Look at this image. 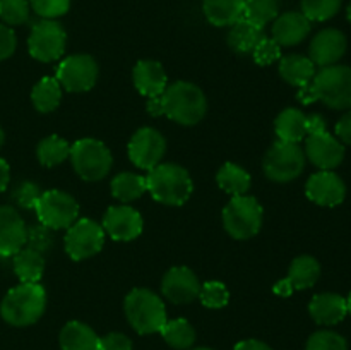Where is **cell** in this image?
<instances>
[{"label": "cell", "mask_w": 351, "mask_h": 350, "mask_svg": "<svg viewBox=\"0 0 351 350\" xmlns=\"http://www.w3.org/2000/svg\"><path fill=\"white\" fill-rule=\"evenodd\" d=\"M305 350H348V343L339 333L321 329V331L312 333L307 340Z\"/></svg>", "instance_id": "obj_39"}, {"label": "cell", "mask_w": 351, "mask_h": 350, "mask_svg": "<svg viewBox=\"0 0 351 350\" xmlns=\"http://www.w3.org/2000/svg\"><path fill=\"white\" fill-rule=\"evenodd\" d=\"M40 196H41L40 185L34 184V182L31 180L21 182L19 185H16V189H14L12 192L14 201H16L21 208H26V209H34Z\"/></svg>", "instance_id": "obj_42"}, {"label": "cell", "mask_w": 351, "mask_h": 350, "mask_svg": "<svg viewBox=\"0 0 351 350\" xmlns=\"http://www.w3.org/2000/svg\"><path fill=\"white\" fill-rule=\"evenodd\" d=\"M103 230L119 242H130L143 232V216L132 206H110L103 216Z\"/></svg>", "instance_id": "obj_15"}, {"label": "cell", "mask_w": 351, "mask_h": 350, "mask_svg": "<svg viewBox=\"0 0 351 350\" xmlns=\"http://www.w3.org/2000/svg\"><path fill=\"white\" fill-rule=\"evenodd\" d=\"M10 180V167L3 158H0V192L5 191L9 187Z\"/></svg>", "instance_id": "obj_49"}, {"label": "cell", "mask_w": 351, "mask_h": 350, "mask_svg": "<svg viewBox=\"0 0 351 350\" xmlns=\"http://www.w3.org/2000/svg\"><path fill=\"white\" fill-rule=\"evenodd\" d=\"M274 132L280 141L298 144L307 137V115L298 108H285L274 120Z\"/></svg>", "instance_id": "obj_25"}, {"label": "cell", "mask_w": 351, "mask_h": 350, "mask_svg": "<svg viewBox=\"0 0 351 350\" xmlns=\"http://www.w3.org/2000/svg\"><path fill=\"white\" fill-rule=\"evenodd\" d=\"M17 38L12 27L7 24H0V62L9 58L16 51Z\"/></svg>", "instance_id": "obj_45"}, {"label": "cell", "mask_w": 351, "mask_h": 350, "mask_svg": "<svg viewBox=\"0 0 351 350\" xmlns=\"http://www.w3.org/2000/svg\"><path fill=\"white\" fill-rule=\"evenodd\" d=\"M305 160L307 158H305L304 150L298 144L278 139L264 156V174L273 182H280V184L291 182L300 177L305 168Z\"/></svg>", "instance_id": "obj_8"}, {"label": "cell", "mask_w": 351, "mask_h": 350, "mask_svg": "<svg viewBox=\"0 0 351 350\" xmlns=\"http://www.w3.org/2000/svg\"><path fill=\"white\" fill-rule=\"evenodd\" d=\"M263 220V206L252 196H235L223 209V226L237 240H247L257 235Z\"/></svg>", "instance_id": "obj_6"}, {"label": "cell", "mask_w": 351, "mask_h": 350, "mask_svg": "<svg viewBox=\"0 0 351 350\" xmlns=\"http://www.w3.org/2000/svg\"><path fill=\"white\" fill-rule=\"evenodd\" d=\"M160 333L165 342L175 350H189L195 342V329L184 318L167 321Z\"/></svg>", "instance_id": "obj_34"}, {"label": "cell", "mask_w": 351, "mask_h": 350, "mask_svg": "<svg viewBox=\"0 0 351 350\" xmlns=\"http://www.w3.org/2000/svg\"><path fill=\"white\" fill-rule=\"evenodd\" d=\"M336 136L343 144H350L351 146V108L336 124Z\"/></svg>", "instance_id": "obj_46"}, {"label": "cell", "mask_w": 351, "mask_h": 350, "mask_svg": "<svg viewBox=\"0 0 351 350\" xmlns=\"http://www.w3.org/2000/svg\"><path fill=\"white\" fill-rule=\"evenodd\" d=\"M266 36L264 34V27L256 26V24L249 23L242 17L240 21H237L235 24L230 26L228 31V45L233 51L240 55H245V54H252L254 48L257 47L263 38Z\"/></svg>", "instance_id": "obj_27"}, {"label": "cell", "mask_w": 351, "mask_h": 350, "mask_svg": "<svg viewBox=\"0 0 351 350\" xmlns=\"http://www.w3.org/2000/svg\"><path fill=\"white\" fill-rule=\"evenodd\" d=\"M304 153L305 158L321 170H335L345 158V144L338 137L329 134L328 130L319 134H308L305 139Z\"/></svg>", "instance_id": "obj_14"}, {"label": "cell", "mask_w": 351, "mask_h": 350, "mask_svg": "<svg viewBox=\"0 0 351 350\" xmlns=\"http://www.w3.org/2000/svg\"><path fill=\"white\" fill-rule=\"evenodd\" d=\"M319 277H321V264H319V261L315 257L304 254V256H298L291 261L288 277L285 280L290 283V287L295 292L314 287Z\"/></svg>", "instance_id": "obj_28"}, {"label": "cell", "mask_w": 351, "mask_h": 350, "mask_svg": "<svg viewBox=\"0 0 351 350\" xmlns=\"http://www.w3.org/2000/svg\"><path fill=\"white\" fill-rule=\"evenodd\" d=\"M305 194L312 202L319 206H338L346 198V185L339 175L332 170L315 172L305 184Z\"/></svg>", "instance_id": "obj_16"}, {"label": "cell", "mask_w": 351, "mask_h": 350, "mask_svg": "<svg viewBox=\"0 0 351 350\" xmlns=\"http://www.w3.org/2000/svg\"><path fill=\"white\" fill-rule=\"evenodd\" d=\"M197 299L208 309H223L230 302V290L223 281L209 280L201 285Z\"/></svg>", "instance_id": "obj_37"}, {"label": "cell", "mask_w": 351, "mask_h": 350, "mask_svg": "<svg viewBox=\"0 0 351 350\" xmlns=\"http://www.w3.org/2000/svg\"><path fill=\"white\" fill-rule=\"evenodd\" d=\"M123 311L129 325L139 335L160 333L167 319V309L158 294L147 288H134L123 301Z\"/></svg>", "instance_id": "obj_4"}, {"label": "cell", "mask_w": 351, "mask_h": 350, "mask_svg": "<svg viewBox=\"0 0 351 350\" xmlns=\"http://www.w3.org/2000/svg\"><path fill=\"white\" fill-rule=\"evenodd\" d=\"M308 312L317 325L332 326L346 318L348 305H346V299L343 295L324 292V294L314 295L308 304Z\"/></svg>", "instance_id": "obj_22"}, {"label": "cell", "mask_w": 351, "mask_h": 350, "mask_svg": "<svg viewBox=\"0 0 351 350\" xmlns=\"http://www.w3.org/2000/svg\"><path fill=\"white\" fill-rule=\"evenodd\" d=\"M233 350H273L271 349L267 343L261 342V340H243V342H239L235 347H233Z\"/></svg>", "instance_id": "obj_48"}, {"label": "cell", "mask_w": 351, "mask_h": 350, "mask_svg": "<svg viewBox=\"0 0 351 350\" xmlns=\"http://www.w3.org/2000/svg\"><path fill=\"white\" fill-rule=\"evenodd\" d=\"M216 182H218L221 191L233 196V198L247 194V191L252 185V178H250L249 172L240 167V165L232 163V161H226L225 165H221V168L216 174Z\"/></svg>", "instance_id": "obj_30"}, {"label": "cell", "mask_w": 351, "mask_h": 350, "mask_svg": "<svg viewBox=\"0 0 351 350\" xmlns=\"http://www.w3.org/2000/svg\"><path fill=\"white\" fill-rule=\"evenodd\" d=\"M129 158L136 167L149 172L161 163L167 153V139L153 127H141L129 141Z\"/></svg>", "instance_id": "obj_13"}, {"label": "cell", "mask_w": 351, "mask_h": 350, "mask_svg": "<svg viewBox=\"0 0 351 350\" xmlns=\"http://www.w3.org/2000/svg\"><path fill=\"white\" fill-rule=\"evenodd\" d=\"M346 305H348V314H351V292H350L348 299H346Z\"/></svg>", "instance_id": "obj_52"}, {"label": "cell", "mask_w": 351, "mask_h": 350, "mask_svg": "<svg viewBox=\"0 0 351 350\" xmlns=\"http://www.w3.org/2000/svg\"><path fill=\"white\" fill-rule=\"evenodd\" d=\"M146 108H147V112H149L153 117L165 115L163 102H161V95L160 96H154V98H149V102H147Z\"/></svg>", "instance_id": "obj_50"}, {"label": "cell", "mask_w": 351, "mask_h": 350, "mask_svg": "<svg viewBox=\"0 0 351 350\" xmlns=\"http://www.w3.org/2000/svg\"><path fill=\"white\" fill-rule=\"evenodd\" d=\"M41 225L50 230L69 229L79 218V202L69 192L51 189L41 192L34 206Z\"/></svg>", "instance_id": "obj_9"}, {"label": "cell", "mask_w": 351, "mask_h": 350, "mask_svg": "<svg viewBox=\"0 0 351 350\" xmlns=\"http://www.w3.org/2000/svg\"><path fill=\"white\" fill-rule=\"evenodd\" d=\"M31 102H33L34 108L41 113H50L57 110L62 102L60 82L50 75L41 78L31 91Z\"/></svg>", "instance_id": "obj_31"}, {"label": "cell", "mask_w": 351, "mask_h": 350, "mask_svg": "<svg viewBox=\"0 0 351 350\" xmlns=\"http://www.w3.org/2000/svg\"><path fill=\"white\" fill-rule=\"evenodd\" d=\"M36 156L43 167H57L71 156V144L62 139L60 136L51 134V136L40 141L36 148Z\"/></svg>", "instance_id": "obj_33"}, {"label": "cell", "mask_w": 351, "mask_h": 350, "mask_svg": "<svg viewBox=\"0 0 351 350\" xmlns=\"http://www.w3.org/2000/svg\"><path fill=\"white\" fill-rule=\"evenodd\" d=\"M3 141H5V134H3V129H2V127H0V148H2Z\"/></svg>", "instance_id": "obj_51"}, {"label": "cell", "mask_w": 351, "mask_h": 350, "mask_svg": "<svg viewBox=\"0 0 351 350\" xmlns=\"http://www.w3.org/2000/svg\"><path fill=\"white\" fill-rule=\"evenodd\" d=\"M314 102H322L335 110L351 108V67L350 65H328L315 72L308 82Z\"/></svg>", "instance_id": "obj_5"}, {"label": "cell", "mask_w": 351, "mask_h": 350, "mask_svg": "<svg viewBox=\"0 0 351 350\" xmlns=\"http://www.w3.org/2000/svg\"><path fill=\"white\" fill-rule=\"evenodd\" d=\"M99 350H132V340L123 333H108L99 338Z\"/></svg>", "instance_id": "obj_44"}, {"label": "cell", "mask_w": 351, "mask_h": 350, "mask_svg": "<svg viewBox=\"0 0 351 350\" xmlns=\"http://www.w3.org/2000/svg\"><path fill=\"white\" fill-rule=\"evenodd\" d=\"M71 161L75 174L88 182H96L110 174L113 156L108 148L98 139L84 137L71 146Z\"/></svg>", "instance_id": "obj_7"}, {"label": "cell", "mask_w": 351, "mask_h": 350, "mask_svg": "<svg viewBox=\"0 0 351 350\" xmlns=\"http://www.w3.org/2000/svg\"><path fill=\"white\" fill-rule=\"evenodd\" d=\"M31 7L27 0H0V19L7 26H21L29 19Z\"/></svg>", "instance_id": "obj_38"}, {"label": "cell", "mask_w": 351, "mask_h": 350, "mask_svg": "<svg viewBox=\"0 0 351 350\" xmlns=\"http://www.w3.org/2000/svg\"><path fill=\"white\" fill-rule=\"evenodd\" d=\"M51 235H50V229H47L45 225H34L27 230V239L26 244L27 247L31 249L38 250V253H45V250L50 249L51 246Z\"/></svg>", "instance_id": "obj_43"}, {"label": "cell", "mask_w": 351, "mask_h": 350, "mask_svg": "<svg viewBox=\"0 0 351 350\" xmlns=\"http://www.w3.org/2000/svg\"><path fill=\"white\" fill-rule=\"evenodd\" d=\"M302 14L308 21H328L335 17L341 9V0H302Z\"/></svg>", "instance_id": "obj_36"}, {"label": "cell", "mask_w": 351, "mask_h": 350, "mask_svg": "<svg viewBox=\"0 0 351 350\" xmlns=\"http://www.w3.org/2000/svg\"><path fill=\"white\" fill-rule=\"evenodd\" d=\"M311 30V21L304 14L290 10V12L280 14L273 21V30H271L273 36L271 38L280 47H295V45L302 43L308 36Z\"/></svg>", "instance_id": "obj_20"}, {"label": "cell", "mask_w": 351, "mask_h": 350, "mask_svg": "<svg viewBox=\"0 0 351 350\" xmlns=\"http://www.w3.org/2000/svg\"><path fill=\"white\" fill-rule=\"evenodd\" d=\"M27 229L12 206H0V256L12 257L26 246Z\"/></svg>", "instance_id": "obj_19"}, {"label": "cell", "mask_w": 351, "mask_h": 350, "mask_svg": "<svg viewBox=\"0 0 351 350\" xmlns=\"http://www.w3.org/2000/svg\"><path fill=\"white\" fill-rule=\"evenodd\" d=\"M99 75L98 64L91 55L79 54L65 57L57 67V79L69 93H86L93 89Z\"/></svg>", "instance_id": "obj_12"}, {"label": "cell", "mask_w": 351, "mask_h": 350, "mask_svg": "<svg viewBox=\"0 0 351 350\" xmlns=\"http://www.w3.org/2000/svg\"><path fill=\"white\" fill-rule=\"evenodd\" d=\"M191 350H213V349H208V347H199V349H191Z\"/></svg>", "instance_id": "obj_54"}, {"label": "cell", "mask_w": 351, "mask_h": 350, "mask_svg": "<svg viewBox=\"0 0 351 350\" xmlns=\"http://www.w3.org/2000/svg\"><path fill=\"white\" fill-rule=\"evenodd\" d=\"M47 309V292L40 283H21L10 288L0 304V316L12 326L34 325Z\"/></svg>", "instance_id": "obj_3"}, {"label": "cell", "mask_w": 351, "mask_h": 350, "mask_svg": "<svg viewBox=\"0 0 351 350\" xmlns=\"http://www.w3.org/2000/svg\"><path fill=\"white\" fill-rule=\"evenodd\" d=\"M346 16H348V21H350V24H351V2H350V5H348V10H346Z\"/></svg>", "instance_id": "obj_53"}, {"label": "cell", "mask_w": 351, "mask_h": 350, "mask_svg": "<svg viewBox=\"0 0 351 350\" xmlns=\"http://www.w3.org/2000/svg\"><path fill=\"white\" fill-rule=\"evenodd\" d=\"M280 16V0H245L243 3V19L266 27Z\"/></svg>", "instance_id": "obj_35"}, {"label": "cell", "mask_w": 351, "mask_h": 350, "mask_svg": "<svg viewBox=\"0 0 351 350\" xmlns=\"http://www.w3.org/2000/svg\"><path fill=\"white\" fill-rule=\"evenodd\" d=\"M252 58L257 65H271L281 58V47L273 40V38L264 36L254 48Z\"/></svg>", "instance_id": "obj_41"}, {"label": "cell", "mask_w": 351, "mask_h": 350, "mask_svg": "<svg viewBox=\"0 0 351 350\" xmlns=\"http://www.w3.org/2000/svg\"><path fill=\"white\" fill-rule=\"evenodd\" d=\"M12 266L21 283H40L45 271V259L38 250L23 247L19 253L12 256Z\"/></svg>", "instance_id": "obj_29"}, {"label": "cell", "mask_w": 351, "mask_h": 350, "mask_svg": "<svg viewBox=\"0 0 351 350\" xmlns=\"http://www.w3.org/2000/svg\"><path fill=\"white\" fill-rule=\"evenodd\" d=\"M165 115L180 126H195L208 112V100L197 84L177 81L168 84L161 95Z\"/></svg>", "instance_id": "obj_1"}, {"label": "cell", "mask_w": 351, "mask_h": 350, "mask_svg": "<svg viewBox=\"0 0 351 350\" xmlns=\"http://www.w3.org/2000/svg\"><path fill=\"white\" fill-rule=\"evenodd\" d=\"M346 47H348V41L345 34L335 27H328V30L319 31L312 38L311 47H308V58L319 67L335 65L345 55Z\"/></svg>", "instance_id": "obj_18"}, {"label": "cell", "mask_w": 351, "mask_h": 350, "mask_svg": "<svg viewBox=\"0 0 351 350\" xmlns=\"http://www.w3.org/2000/svg\"><path fill=\"white\" fill-rule=\"evenodd\" d=\"M62 350H99V336L81 321H69L58 336Z\"/></svg>", "instance_id": "obj_24"}, {"label": "cell", "mask_w": 351, "mask_h": 350, "mask_svg": "<svg viewBox=\"0 0 351 350\" xmlns=\"http://www.w3.org/2000/svg\"><path fill=\"white\" fill-rule=\"evenodd\" d=\"M67 33L55 19H41L31 27L27 38V50L31 57L40 62H53L64 55Z\"/></svg>", "instance_id": "obj_10"}, {"label": "cell", "mask_w": 351, "mask_h": 350, "mask_svg": "<svg viewBox=\"0 0 351 350\" xmlns=\"http://www.w3.org/2000/svg\"><path fill=\"white\" fill-rule=\"evenodd\" d=\"M134 86L137 91L147 98L163 95L168 86L167 72L158 60H139L132 71Z\"/></svg>", "instance_id": "obj_21"}, {"label": "cell", "mask_w": 351, "mask_h": 350, "mask_svg": "<svg viewBox=\"0 0 351 350\" xmlns=\"http://www.w3.org/2000/svg\"><path fill=\"white\" fill-rule=\"evenodd\" d=\"M245 0H202V12L213 26H232L243 17Z\"/></svg>", "instance_id": "obj_26"}, {"label": "cell", "mask_w": 351, "mask_h": 350, "mask_svg": "<svg viewBox=\"0 0 351 350\" xmlns=\"http://www.w3.org/2000/svg\"><path fill=\"white\" fill-rule=\"evenodd\" d=\"M29 7L43 19H57L67 14L71 0H27Z\"/></svg>", "instance_id": "obj_40"}, {"label": "cell", "mask_w": 351, "mask_h": 350, "mask_svg": "<svg viewBox=\"0 0 351 350\" xmlns=\"http://www.w3.org/2000/svg\"><path fill=\"white\" fill-rule=\"evenodd\" d=\"M149 194L158 202L167 206H182L194 191V182L182 165L160 163L146 175Z\"/></svg>", "instance_id": "obj_2"}, {"label": "cell", "mask_w": 351, "mask_h": 350, "mask_svg": "<svg viewBox=\"0 0 351 350\" xmlns=\"http://www.w3.org/2000/svg\"><path fill=\"white\" fill-rule=\"evenodd\" d=\"M319 132H326L324 117L319 115V113L307 115V136L308 134H319Z\"/></svg>", "instance_id": "obj_47"}, {"label": "cell", "mask_w": 351, "mask_h": 350, "mask_svg": "<svg viewBox=\"0 0 351 350\" xmlns=\"http://www.w3.org/2000/svg\"><path fill=\"white\" fill-rule=\"evenodd\" d=\"M281 79L288 84L295 86V88H302V86L308 84L315 75V64L308 57L304 55L291 54L287 57L280 58V65H278Z\"/></svg>", "instance_id": "obj_23"}, {"label": "cell", "mask_w": 351, "mask_h": 350, "mask_svg": "<svg viewBox=\"0 0 351 350\" xmlns=\"http://www.w3.org/2000/svg\"><path fill=\"white\" fill-rule=\"evenodd\" d=\"M110 189H112L113 198L119 199L120 202L136 201L147 191L146 177L132 174V172H122L112 178Z\"/></svg>", "instance_id": "obj_32"}, {"label": "cell", "mask_w": 351, "mask_h": 350, "mask_svg": "<svg viewBox=\"0 0 351 350\" xmlns=\"http://www.w3.org/2000/svg\"><path fill=\"white\" fill-rule=\"evenodd\" d=\"M201 285L197 275L191 268L175 266L165 273L161 292L173 304H189L199 297Z\"/></svg>", "instance_id": "obj_17"}, {"label": "cell", "mask_w": 351, "mask_h": 350, "mask_svg": "<svg viewBox=\"0 0 351 350\" xmlns=\"http://www.w3.org/2000/svg\"><path fill=\"white\" fill-rule=\"evenodd\" d=\"M65 253L74 261L93 257L103 249L105 230L99 223L89 218H77L65 233Z\"/></svg>", "instance_id": "obj_11"}]
</instances>
